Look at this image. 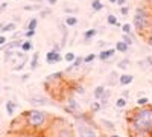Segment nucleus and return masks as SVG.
<instances>
[{
	"label": "nucleus",
	"mask_w": 152,
	"mask_h": 137,
	"mask_svg": "<svg viewBox=\"0 0 152 137\" xmlns=\"http://www.w3.org/2000/svg\"><path fill=\"white\" fill-rule=\"evenodd\" d=\"M128 130L131 137L152 136V105L137 107L128 113Z\"/></svg>",
	"instance_id": "obj_1"
},
{
	"label": "nucleus",
	"mask_w": 152,
	"mask_h": 137,
	"mask_svg": "<svg viewBox=\"0 0 152 137\" xmlns=\"http://www.w3.org/2000/svg\"><path fill=\"white\" fill-rule=\"evenodd\" d=\"M21 120H23V127L24 130L28 131H38V133H43L44 130L49 128L50 122H52V117H50L49 113L43 110H28L21 114Z\"/></svg>",
	"instance_id": "obj_2"
},
{
	"label": "nucleus",
	"mask_w": 152,
	"mask_h": 137,
	"mask_svg": "<svg viewBox=\"0 0 152 137\" xmlns=\"http://www.w3.org/2000/svg\"><path fill=\"white\" fill-rule=\"evenodd\" d=\"M152 24V9L149 5L140 3L137 5V8L134 9V31L145 38V35L149 32Z\"/></svg>",
	"instance_id": "obj_3"
},
{
	"label": "nucleus",
	"mask_w": 152,
	"mask_h": 137,
	"mask_svg": "<svg viewBox=\"0 0 152 137\" xmlns=\"http://www.w3.org/2000/svg\"><path fill=\"white\" fill-rule=\"evenodd\" d=\"M47 137H75L73 134V128L67 123H64V127H55L52 122L47 128Z\"/></svg>",
	"instance_id": "obj_4"
},
{
	"label": "nucleus",
	"mask_w": 152,
	"mask_h": 137,
	"mask_svg": "<svg viewBox=\"0 0 152 137\" xmlns=\"http://www.w3.org/2000/svg\"><path fill=\"white\" fill-rule=\"evenodd\" d=\"M62 59H64V56L61 55V51H56V49H50L46 53V63L47 64H58Z\"/></svg>",
	"instance_id": "obj_5"
},
{
	"label": "nucleus",
	"mask_w": 152,
	"mask_h": 137,
	"mask_svg": "<svg viewBox=\"0 0 152 137\" xmlns=\"http://www.w3.org/2000/svg\"><path fill=\"white\" fill-rule=\"evenodd\" d=\"M64 110L67 111V113H70V114H76V113H79V111H81V105L78 104L76 99L69 97L67 99V105H64Z\"/></svg>",
	"instance_id": "obj_6"
},
{
	"label": "nucleus",
	"mask_w": 152,
	"mask_h": 137,
	"mask_svg": "<svg viewBox=\"0 0 152 137\" xmlns=\"http://www.w3.org/2000/svg\"><path fill=\"white\" fill-rule=\"evenodd\" d=\"M116 53H117L116 47H108V49H104L102 52L97 53V59H100V61H110Z\"/></svg>",
	"instance_id": "obj_7"
},
{
	"label": "nucleus",
	"mask_w": 152,
	"mask_h": 137,
	"mask_svg": "<svg viewBox=\"0 0 152 137\" xmlns=\"http://www.w3.org/2000/svg\"><path fill=\"white\" fill-rule=\"evenodd\" d=\"M64 73L66 72H55V73H50L49 76H46V85H52L55 82H61L62 78H64Z\"/></svg>",
	"instance_id": "obj_8"
},
{
	"label": "nucleus",
	"mask_w": 152,
	"mask_h": 137,
	"mask_svg": "<svg viewBox=\"0 0 152 137\" xmlns=\"http://www.w3.org/2000/svg\"><path fill=\"white\" fill-rule=\"evenodd\" d=\"M29 104L38 107V105H47L49 104V99L44 96H31L29 97Z\"/></svg>",
	"instance_id": "obj_9"
},
{
	"label": "nucleus",
	"mask_w": 152,
	"mask_h": 137,
	"mask_svg": "<svg viewBox=\"0 0 152 137\" xmlns=\"http://www.w3.org/2000/svg\"><path fill=\"white\" fill-rule=\"evenodd\" d=\"M82 64H84V56H76L73 63H70V66L66 69V72L69 73V72H72V70H78V69L82 67Z\"/></svg>",
	"instance_id": "obj_10"
},
{
	"label": "nucleus",
	"mask_w": 152,
	"mask_h": 137,
	"mask_svg": "<svg viewBox=\"0 0 152 137\" xmlns=\"http://www.w3.org/2000/svg\"><path fill=\"white\" fill-rule=\"evenodd\" d=\"M132 81H134V76H132V75H129V73H122V75H119V84H120L122 87H126V85L132 84Z\"/></svg>",
	"instance_id": "obj_11"
},
{
	"label": "nucleus",
	"mask_w": 152,
	"mask_h": 137,
	"mask_svg": "<svg viewBox=\"0 0 152 137\" xmlns=\"http://www.w3.org/2000/svg\"><path fill=\"white\" fill-rule=\"evenodd\" d=\"M114 47H116V51H117L119 53H128V51H129L131 46H128L123 40H120V41H116V46H114Z\"/></svg>",
	"instance_id": "obj_12"
},
{
	"label": "nucleus",
	"mask_w": 152,
	"mask_h": 137,
	"mask_svg": "<svg viewBox=\"0 0 152 137\" xmlns=\"http://www.w3.org/2000/svg\"><path fill=\"white\" fill-rule=\"evenodd\" d=\"M17 104L14 102V101H6V104H5V108H6V113H8V116H14L15 114V110H17Z\"/></svg>",
	"instance_id": "obj_13"
},
{
	"label": "nucleus",
	"mask_w": 152,
	"mask_h": 137,
	"mask_svg": "<svg viewBox=\"0 0 152 137\" xmlns=\"http://www.w3.org/2000/svg\"><path fill=\"white\" fill-rule=\"evenodd\" d=\"M64 23L67 24L69 28H75L76 24L79 23V20H78V17H76V15H73V14H69V15H66V18H64Z\"/></svg>",
	"instance_id": "obj_14"
},
{
	"label": "nucleus",
	"mask_w": 152,
	"mask_h": 137,
	"mask_svg": "<svg viewBox=\"0 0 152 137\" xmlns=\"http://www.w3.org/2000/svg\"><path fill=\"white\" fill-rule=\"evenodd\" d=\"M105 85H97V87H94V90H93V97L96 99V101H100V97L104 96V93H105Z\"/></svg>",
	"instance_id": "obj_15"
},
{
	"label": "nucleus",
	"mask_w": 152,
	"mask_h": 137,
	"mask_svg": "<svg viewBox=\"0 0 152 137\" xmlns=\"http://www.w3.org/2000/svg\"><path fill=\"white\" fill-rule=\"evenodd\" d=\"M17 137H47V136L43 134V133H38V131H28V130H24Z\"/></svg>",
	"instance_id": "obj_16"
},
{
	"label": "nucleus",
	"mask_w": 152,
	"mask_h": 137,
	"mask_svg": "<svg viewBox=\"0 0 152 137\" xmlns=\"http://www.w3.org/2000/svg\"><path fill=\"white\" fill-rule=\"evenodd\" d=\"M122 32H123V34H128V35H131V37H134V38H135L132 23H123V24H122Z\"/></svg>",
	"instance_id": "obj_17"
},
{
	"label": "nucleus",
	"mask_w": 152,
	"mask_h": 137,
	"mask_svg": "<svg viewBox=\"0 0 152 137\" xmlns=\"http://www.w3.org/2000/svg\"><path fill=\"white\" fill-rule=\"evenodd\" d=\"M17 29V24H15V21H11V23H5L3 24V28H2V31H0V34H6V32H14Z\"/></svg>",
	"instance_id": "obj_18"
},
{
	"label": "nucleus",
	"mask_w": 152,
	"mask_h": 137,
	"mask_svg": "<svg viewBox=\"0 0 152 137\" xmlns=\"http://www.w3.org/2000/svg\"><path fill=\"white\" fill-rule=\"evenodd\" d=\"M34 49V46H32V41L31 40H28V38H24L23 40V43H21V47H20V51H23L24 53H28V52H31Z\"/></svg>",
	"instance_id": "obj_19"
},
{
	"label": "nucleus",
	"mask_w": 152,
	"mask_h": 137,
	"mask_svg": "<svg viewBox=\"0 0 152 137\" xmlns=\"http://www.w3.org/2000/svg\"><path fill=\"white\" fill-rule=\"evenodd\" d=\"M97 35V29H87L85 32H84V40L88 43V41H90V40H93L94 38V37Z\"/></svg>",
	"instance_id": "obj_20"
},
{
	"label": "nucleus",
	"mask_w": 152,
	"mask_h": 137,
	"mask_svg": "<svg viewBox=\"0 0 152 137\" xmlns=\"http://www.w3.org/2000/svg\"><path fill=\"white\" fill-rule=\"evenodd\" d=\"M107 23L110 24V26H117V28H122V24L117 21V17L114 14H108L107 15Z\"/></svg>",
	"instance_id": "obj_21"
},
{
	"label": "nucleus",
	"mask_w": 152,
	"mask_h": 137,
	"mask_svg": "<svg viewBox=\"0 0 152 137\" xmlns=\"http://www.w3.org/2000/svg\"><path fill=\"white\" fill-rule=\"evenodd\" d=\"M37 26H38V18H37V17H32V18L28 21L24 31H37Z\"/></svg>",
	"instance_id": "obj_22"
},
{
	"label": "nucleus",
	"mask_w": 152,
	"mask_h": 137,
	"mask_svg": "<svg viewBox=\"0 0 152 137\" xmlns=\"http://www.w3.org/2000/svg\"><path fill=\"white\" fill-rule=\"evenodd\" d=\"M38 61H40V53L35 52V53L32 55V58H31V63H29L31 70H35V69L38 67Z\"/></svg>",
	"instance_id": "obj_23"
},
{
	"label": "nucleus",
	"mask_w": 152,
	"mask_h": 137,
	"mask_svg": "<svg viewBox=\"0 0 152 137\" xmlns=\"http://www.w3.org/2000/svg\"><path fill=\"white\" fill-rule=\"evenodd\" d=\"M78 130H79V133H81V136H82V137H85L87 134H94V131H93L90 127H88L87 123H85V125H79V127H78Z\"/></svg>",
	"instance_id": "obj_24"
},
{
	"label": "nucleus",
	"mask_w": 152,
	"mask_h": 137,
	"mask_svg": "<svg viewBox=\"0 0 152 137\" xmlns=\"http://www.w3.org/2000/svg\"><path fill=\"white\" fill-rule=\"evenodd\" d=\"M129 66H131V59H128V58H123L117 63V69H120V70H126Z\"/></svg>",
	"instance_id": "obj_25"
},
{
	"label": "nucleus",
	"mask_w": 152,
	"mask_h": 137,
	"mask_svg": "<svg viewBox=\"0 0 152 137\" xmlns=\"http://www.w3.org/2000/svg\"><path fill=\"white\" fill-rule=\"evenodd\" d=\"M91 9H93L94 12L102 11V9H104V3H102V0H93V2H91Z\"/></svg>",
	"instance_id": "obj_26"
},
{
	"label": "nucleus",
	"mask_w": 152,
	"mask_h": 137,
	"mask_svg": "<svg viewBox=\"0 0 152 137\" xmlns=\"http://www.w3.org/2000/svg\"><path fill=\"white\" fill-rule=\"evenodd\" d=\"M126 104H128V101H126V97L120 96V97H117V101H116V108L123 110V108L126 107Z\"/></svg>",
	"instance_id": "obj_27"
},
{
	"label": "nucleus",
	"mask_w": 152,
	"mask_h": 137,
	"mask_svg": "<svg viewBox=\"0 0 152 137\" xmlns=\"http://www.w3.org/2000/svg\"><path fill=\"white\" fill-rule=\"evenodd\" d=\"M100 125H104V128H107V130H110V131H114V123L111 122V120H107V119H100Z\"/></svg>",
	"instance_id": "obj_28"
},
{
	"label": "nucleus",
	"mask_w": 152,
	"mask_h": 137,
	"mask_svg": "<svg viewBox=\"0 0 152 137\" xmlns=\"http://www.w3.org/2000/svg\"><path fill=\"white\" fill-rule=\"evenodd\" d=\"M149 105V97L148 96H140L137 99V107H146Z\"/></svg>",
	"instance_id": "obj_29"
},
{
	"label": "nucleus",
	"mask_w": 152,
	"mask_h": 137,
	"mask_svg": "<svg viewBox=\"0 0 152 137\" xmlns=\"http://www.w3.org/2000/svg\"><path fill=\"white\" fill-rule=\"evenodd\" d=\"M110 75H111V78L108 79V84H110V85H116V84H119V75H117L116 72H111Z\"/></svg>",
	"instance_id": "obj_30"
},
{
	"label": "nucleus",
	"mask_w": 152,
	"mask_h": 137,
	"mask_svg": "<svg viewBox=\"0 0 152 137\" xmlns=\"http://www.w3.org/2000/svg\"><path fill=\"white\" fill-rule=\"evenodd\" d=\"M110 97H111V92L110 90H105V93H104V96L100 97V104H102L104 107L108 104V101H110Z\"/></svg>",
	"instance_id": "obj_31"
},
{
	"label": "nucleus",
	"mask_w": 152,
	"mask_h": 137,
	"mask_svg": "<svg viewBox=\"0 0 152 137\" xmlns=\"http://www.w3.org/2000/svg\"><path fill=\"white\" fill-rule=\"evenodd\" d=\"M96 58H97L96 53H88V55H85V56H84V64H91Z\"/></svg>",
	"instance_id": "obj_32"
},
{
	"label": "nucleus",
	"mask_w": 152,
	"mask_h": 137,
	"mask_svg": "<svg viewBox=\"0 0 152 137\" xmlns=\"http://www.w3.org/2000/svg\"><path fill=\"white\" fill-rule=\"evenodd\" d=\"M104 105L100 104V101H94V102H91V107H90V110H91V113H97V111L102 108Z\"/></svg>",
	"instance_id": "obj_33"
},
{
	"label": "nucleus",
	"mask_w": 152,
	"mask_h": 137,
	"mask_svg": "<svg viewBox=\"0 0 152 137\" xmlns=\"http://www.w3.org/2000/svg\"><path fill=\"white\" fill-rule=\"evenodd\" d=\"M122 40L128 44V46H132V44H134V37H131V35H128V34H123V35H122Z\"/></svg>",
	"instance_id": "obj_34"
},
{
	"label": "nucleus",
	"mask_w": 152,
	"mask_h": 137,
	"mask_svg": "<svg viewBox=\"0 0 152 137\" xmlns=\"http://www.w3.org/2000/svg\"><path fill=\"white\" fill-rule=\"evenodd\" d=\"M24 11H41L43 6L41 5H26V6H23Z\"/></svg>",
	"instance_id": "obj_35"
},
{
	"label": "nucleus",
	"mask_w": 152,
	"mask_h": 137,
	"mask_svg": "<svg viewBox=\"0 0 152 137\" xmlns=\"http://www.w3.org/2000/svg\"><path fill=\"white\" fill-rule=\"evenodd\" d=\"M75 58H76V53H73V52H67V53L64 55V61H67L69 64H70V63H73Z\"/></svg>",
	"instance_id": "obj_36"
},
{
	"label": "nucleus",
	"mask_w": 152,
	"mask_h": 137,
	"mask_svg": "<svg viewBox=\"0 0 152 137\" xmlns=\"http://www.w3.org/2000/svg\"><path fill=\"white\" fill-rule=\"evenodd\" d=\"M119 11H120V14H122L123 17H126V15H129L131 8H129L128 5H125V6H120V8H119Z\"/></svg>",
	"instance_id": "obj_37"
},
{
	"label": "nucleus",
	"mask_w": 152,
	"mask_h": 137,
	"mask_svg": "<svg viewBox=\"0 0 152 137\" xmlns=\"http://www.w3.org/2000/svg\"><path fill=\"white\" fill-rule=\"evenodd\" d=\"M50 14H52V9H50V8H43V9L40 11V17H43V18L49 17Z\"/></svg>",
	"instance_id": "obj_38"
},
{
	"label": "nucleus",
	"mask_w": 152,
	"mask_h": 137,
	"mask_svg": "<svg viewBox=\"0 0 152 137\" xmlns=\"http://www.w3.org/2000/svg\"><path fill=\"white\" fill-rule=\"evenodd\" d=\"M35 34H37V31H24L23 32V37H24V38H28V40H31Z\"/></svg>",
	"instance_id": "obj_39"
},
{
	"label": "nucleus",
	"mask_w": 152,
	"mask_h": 137,
	"mask_svg": "<svg viewBox=\"0 0 152 137\" xmlns=\"http://www.w3.org/2000/svg\"><path fill=\"white\" fill-rule=\"evenodd\" d=\"M145 41H146V44H148L149 47H152V34H151V32H148V34L145 35Z\"/></svg>",
	"instance_id": "obj_40"
},
{
	"label": "nucleus",
	"mask_w": 152,
	"mask_h": 137,
	"mask_svg": "<svg viewBox=\"0 0 152 137\" xmlns=\"http://www.w3.org/2000/svg\"><path fill=\"white\" fill-rule=\"evenodd\" d=\"M8 41H9V40L5 37V34H0V46H5Z\"/></svg>",
	"instance_id": "obj_41"
},
{
	"label": "nucleus",
	"mask_w": 152,
	"mask_h": 137,
	"mask_svg": "<svg viewBox=\"0 0 152 137\" xmlns=\"http://www.w3.org/2000/svg\"><path fill=\"white\" fill-rule=\"evenodd\" d=\"M145 64L149 66V67H152V55H148V56L145 58Z\"/></svg>",
	"instance_id": "obj_42"
},
{
	"label": "nucleus",
	"mask_w": 152,
	"mask_h": 137,
	"mask_svg": "<svg viewBox=\"0 0 152 137\" xmlns=\"http://www.w3.org/2000/svg\"><path fill=\"white\" fill-rule=\"evenodd\" d=\"M29 78H31V75H29V73H24V75H21V78H20V79H21V82H26Z\"/></svg>",
	"instance_id": "obj_43"
},
{
	"label": "nucleus",
	"mask_w": 152,
	"mask_h": 137,
	"mask_svg": "<svg viewBox=\"0 0 152 137\" xmlns=\"http://www.w3.org/2000/svg\"><path fill=\"white\" fill-rule=\"evenodd\" d=\"M116 5H119V8L120 6H125V5H128V0H117Z\"/></svg>",
	"instance_id": "obj_44"
},
{
	"label": "nucleus",
	"mask_w": 152,
	"mask_h": 137,
	"mask_svg": "<svg viewBox=\"0 0 152 137\" xmlns=\"http://www.w3.org/2000/svg\"><path fill=\"white\" fill-rule=\"evenodd\" d=\"M8 8V3L6 2H3V3H0V12H2V11H5Z\"/></svg>",
	"instance_id": "obj_45"
},
{
	"label": "nucleus",
	"mask_w": 152,
	"mask_h": 137,
	"mask_svg": "<svg viewBox=\"0 0 152 137\" xmlns=\"http://www.w3.org/2000/svg\"><path fill=\"white\" fill-rule=\"evenodd\" d=\"M64 11L67 12V14H73V12H78V9H70V8H66Z\"/></svg>",
	"instance_id": "obj_46"
},
{
	"label": "nucleus",
	"mask_w": 152,
	"mask_h": 137,
	"mask_svg": "<svg viewBox=\"0 0 152 137\" xmlns=\"http://www.w3.org/2000/svg\"><path fill=\"white\" fill-rule=\"evenodd\" d=\"M75 92H76V93H79V95H84V89H82V87H78V89H76Z\"/></svg>",
	"instance_id": "obj_47"
},
{
	"label": "nucleus",
	"mask_w": 152,
	"mask_h": 137,
	"mask_svg": "<svg viewBox=\"0 0 152 137\" xmlns=\"http://www.w3.org/2000/svg\"><path fill=\"white\" fill-rule=\"evenodd\" d=\"M46 2H47L49 5H56V3H58V0H46Z\"/></svg>",
	"instance_id": "obj_48"
},
{
	"label": "nucleus",
	"mask_w": 152,
	"mask_h": 137,
	"mask_svg": "<svg viewBox=\"0 0 152 137\" xmlns=\"http://www.w3.org/2000/svg\"><path fill=\"white\" fill-rule=\"evenodd\" d=\"M128 96H129V92L125 90V92H123V97H128Z\"/></svg>",
	"instance_id": "obj_49"
},
{
	"label": "nucleus",
	"mask_w": 152,
	"mask_h": 137,
	"mask_svg": "<svg viewBox=\"0 0 152 137\" xmlns=\"http://www.w3.org/2000/svg\"><path fill=\"white\" fill-rule=\"evenodd\" d=\"M85 137H97V136H96V133H94V134H87Z\"/></svg>",
	"instance_id": "obj_50"
},
{
	"label": "nucleus",
	"mask_w": 152,
	"mask_h": 137,
	"mask_svg": "<svg viewBox=\"0 0 152 137\" xmlns=\"http://www.w3.org/2000/svg\"><path fill=\"white\" fill-rule=\"evenodd\" d=\"M108 2H110V3H113V5H116V3H117V0H108Z\"/></svg>",
	"instance_id": "obj_51"
},
{
	"label": "nucleus",
	"mask_w": 152,
	"mask_h": 137,
	"mask_svg": "<svg viewBox=\"0 0 152 137\" xmlns=\"http://www.w3.org/2000/svg\"><path fill=\"white\" fill-rule=\"evenodd\" d=\"M110 137H120L119 134H110Z\"/></svg>",
	"instance_id": "obj_52"
},
{
	"label": "nucleus",
	"mask_w": 152,
	"mask_h": 137,
	"mask_svg": "<svg viewBox=\"0 0 152 137\" xmlns=\"http://www.w3.org/2000/svg\"><path fill=\"white\" fill-rule=\"evenodd\" d=\"M3 24H5V23H0V31H2V28H3Z\"/></svg>",
	"instance_id": "obj_53"
},
{
	"label": "nucleus",
	"mask_w": 152,
	"mask_h": 137,
	"mask_svg": "<svg viewBox=\"0 0 152 137\" xmlns=\"http://www.w3.org/2000/svg\"><path fill=\"white\" fill-rule=\"evenodd\" d=\"M149 32H151V34H152V24H151V29H149Z\"/></svg>",
	"instance_id": "obj_54"
},
{
	"label": "nucleus",
	"mask_w": 152,
	"mask_h": 137,
	"mask_svg": "<svg viewBox=\"0 0 152 137\" xmlns=\"http://www.w3.org/2000/svg\"><path fill=\"white\" fill-rule=\"evenodd\" d=\"M151 72H152V67H151Z\"/></svg>",
	"instance_id": "obj_55"
},
{
	"label": "nucleus",
	"mask_w": 152,
	"mask_h": 137,
	"mask_svg": "<svg viewBox=\"0 0 152 137\" xmlns=\"http://www.w3.org/2000/svg\"><path fill=\"white\" fill-rule=\"evenodd\" d=\"M151 137H152V136H151Z\"/></svg>",
	"instance_id": "obj_56"
}]
</instances>
